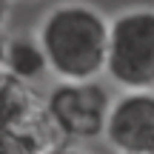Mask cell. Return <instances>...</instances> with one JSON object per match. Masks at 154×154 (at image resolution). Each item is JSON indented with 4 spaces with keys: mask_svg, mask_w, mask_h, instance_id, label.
I'll list each match as a JSON object with an SVG mask.
<instances>
[{
    "mask_svg": "<svg viewBox=\"0 0 154 154\" xmlns=\"http://www.w3.org/2000/svg\"><path fill=\"white\" fill-rule=\"evenodd\" d=\"M3 51H6V32L0 29V69H3Z\"/></svg>",
    "mask_w": 154,
    "mask_h": 154,
    "instance_id": "cell-9",
    "label": "cell"
},
{
    "mask_svg": "<svg viewBox=\"0 0 154 154\" xmlns=\"http://www.w3.org/2000/svg\"><path fill=\"white\" fill-rule=\"evenodd\" d=\"M151 154H154V151H151Z\"/></svg>",
    "mask_w": 154,
    "mask_h": 154,
    "instance_id": "cell-11",
    "label": "cell"
},
{
    "mask_svg": "<svg viewBox=\"0 0 154 154\" xmlns=\"http://www.w3.org/2000/svg\"><path fill=\"white\" fill-rule=\"evenodd\" d=\"M11 9H14V0H0V29H3L6 23H9Z\"/></svg>",
    "mask_w": 154,
    "mask_h": 154,
    "instance_id": "cell-8",
    "label": "cell"
},
{
    "mask_svg": "<svg viewBox=\"0 0 154 154\" xmlns=\"http://www.w3.org/2000/svg\"><path fill=\"white\" fill-rule=\"evenodd\" d=\"M37 43L49 72L60 80H94L106 69L109 20L80 0L57 3L40 20Z\"/></svg>",
    "mask_w": 154,
    "mask_h": 154,
    "instance_id": "cell-1",
    "label": "cell"
},
{
    "mask_svg": "<svg viewBox=\"0 0 154 154\" xmlns=\"http://www.w3.org/2000/svg\"><path fill=\"white\" fill-rule=\"evenodd\" d=\"M43 103L69 140H91L103 134L111 97L97 80H60Z\"/></svg>",
    "mask_w": 154,
    "mask_h": 154,
    "instance_id": "cell-3",
    "label": "cell"
},
{
    "mask_svg": "<svg viewBox=\"0 0 154 154\" xmlns=\"http://www.w3.org/2000/svg\"><path fill=\"white\" fill-rule=\"evenodd\" d=\"M3 69L9 72L11 77L23 83H32L37 77H43L49 72L46 66V54L40 49L37 37H6V51H3Z\"/></svg>",
    "mask_w": 154,
    "mask_h": 154,
    "instance_id": "cell-6",
    "label": "cell"
},
{
    "mask_svg": "<svg viewBox=\"0 0 154 154\" xmlns=\"http://www.w3.org/2000/svg\"><path fill=\"white\" fill-rule=\"evenodd\" d=\"M106 74L123 88H154V9L131 6L109 20Z\"/></svg>",
    "mask_w": 154,
    "mask_h": 154,
    "instance_id": "cell-2",
    "label": "cell"
},
{
    "mask_svg": "<svg viewBox=\"0 0 154 154\" xmlns=\"http://www.w3.org/2000/svg\"><path fill=\"white\" fill-rule=\"evenodd\" d=\"M0 154H40L20 131H0Z\"/></svg>",
    "mask_w": 154,
    "mask_h": 154,
    "instance_id": "cell-7",
    "label": "cell"
},
{
    "mask_svg": "<svg viewBox=\"0 0 154 154\" xmlns=\"http://www.w3.org/2000/svg\"><path fill=\"white\" fill-rule=\"evenodd\" d=\"M40 106H43V100L29 88V83L17 80L6 69H0V131L20 128Z\"/></svg>",
    "mask_w": 154,
    "mask_h": 154,
    "instance_id": "cell-5",
    "label": "cell"
},
{
    "mask_svg": "<svg viewBox=\"0 0 154 154\" xmlns=\"http://www.w3.org/2000/svg\"><path fill=\"white\" fill-rule=\"evenodd\" d=\"M103 134L117 154L154 151V91L126 88V94L109 106Z\"/></svg>",
    "mask_w": 154,
    "mask_h": 154,
    "instance_id": "cell-4",
    "label": "cell"
},
{
    "mask_svg": "<svg viewBox=\"0 0 154 154\" xmlns=\"http://www.w3.org/2000/svg\"><path fill=\"white\" fill-rule=\"evenodd\" d=\"M63 154H80V151H63Z\"/></svg>",
    "mask_w": 154,
    "mask_h": 154,
    "instance_id": "cell-10",
    "label": "cell"
}]
</instances>
